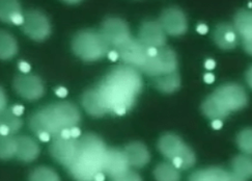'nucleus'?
Wrapping results in <instances>:
<instances>
[{
	"label": "nucleus",
	"mask_w": 252,
	"mask_h": 181,
	"mask_svg": "<svg viewBox=\"0 0 252 181\" xmlns=\"http://www.w3.org/2000/svg\"><path fill=\"white\" fill-rule=\"evenodd\" d=\"M212 95L229 113L244 109L248 104L247 94L244 88L238 83L228 82L222 84Z\"/></svg>",
	"instance_id": "nucleus-7"
},
{
	"label": "nucleus",
	"mask_w": 252,
	"mask_h": 181,
	"mask_svg": "<svg viewBox=\"0 0 252 181\" xmlns=\"http://www.w3.org/2000/svg\"><path fill=\"white\" fill-rule=\"evenodd\" d=\"M205 67L207 70H213L216 67V63L214 60H207L205 63Z\"/></svg>",
	"instance_id": "nucleus-43"
},
{
	"label": "nucleus",
	"mask_w": 252,
	"mask_h": 181,
	"mask_svg": "<svg viewBox=\"0 0 252 181\" xmlns=\"http://www.w3.org/2000/svg\"><path fill=\"white\" fill-rule=\"evenodd\" d=\"M109 43L101 32L84 30L77 33L72 40L73 52L84 62H95L110 52Z\"/></svg>",
	"instance_id": "nucleus-4"
},
{
	"label": "nucleus",
	"mask_w": 252,
	"mask_h": 181,
	"mask_svg": "<svg viewBox=\"0 0 252 181\" xmlns=\"http://www.w3.org/2000/svg\"><path fill=\"white\" fill-rule=\"evenodd\" d=\"M37 138H38V140H40V141L46 143V142H49L50 141L51 136L48 132H42V133H40V135L37 136Z\"/></svg>",
	"instance_id": "nucleus-39"
},
{
	"label": "nucleus",
	"mask_w": 252,
	"mask_h": 181,
	"mask_svg": "<svg viewBox=\"0 0 252 181\" xmlns=\"http://www.w3.org/2000/svg\"><path fill=\"white\" fill-rule=\"evenodd\" d=\"M228 174L229 173L223 169L211 167L198 170L191 174L189 181H227Z\"/></svg>",
	"instance_id": "nucleus-23"
},
{
	"label": "nucleus",
	"mask_w": 252,
	"mask_h": 181,
	"mask_svg": "<svg viewBox=\"0 0 252 181\" xmlns=\"http://www.w3.org/2000/svg\"><path fill=\"white\" fill-rule=\"evenodd\" d=\"M111 181H142V179L136 172L130 170L129 172L124 174L123 176L111 179Z\"/></svg>",
	"instance_id": "nucleus-32"
},
{
	"label": "nucleus",
	"mask_w": 252,
	"mask_h": 181,
	"mask_svg": "<svg viewBox=\"0 0 252 181\" xmlns=\"http://www.w3.org/2000/svg\"><path fill=\"white\" fill-rule=\"evenodd\" d=\"M138 40L148 48H162L166 44V33L159 21H144L138 32Z\"/></svg>",
	"instance_id": "nucleus-14"
},
{
	"label": "nucleus",
	"mask_w": 252,
	"mask_h": 181,
	"mask_svg": "<svg viewBox=\"0 0 252 181\" xmlns=\"http://www.w3.org/2000/svg\"><path fill=\"white\" fill-rule=\"evenodd\" d=\"M81 120L80 111L71 102H56L37 109L29 117L28 126L36 137L48 132L53 139L60 138L63 130L76 127Z\"/></svg>",
	"instance_id": "nucleus-2"
},
{
	"label": "nucleus",
	"mask_w": 252,
	"mask_h": 181,
	"mask_svg": "<svg viewBox=\"0 0 252 181\" xmlns=\"http://www.w3.org/2000/svg\"><path fill=\"white\" fill-rule=\"evenodd\" d=\"M13 85L19 96H21L27 101H35L41 99L45 94L44 83L36 75H17L14 79Z\"/></svg>",
	"instance_id": "nucleus-9"
},
{
	"label": "nucleus",
	"mask_w": 252,
	"mask_h": 181,
	"mask_svg": "<svg viewBox=\"0 0 252 181\" xmlns=\"http://www.w3.org/2000/svg\"><path fill=\"white\" fill-rule=\"evenodd\" d=\"M71 130V136H72V139H78L80 136H81V131L78 127H73L70 129Z\"/></svg>",
	"instance_id": "nucleus-41"
},
{
	"label": "nucleus",
	"mask_w": 252,
	"mask_h": 181,
	"mask_svg": "<svg viewBox=\"0 0 252 181\" xmlns=\"http://www.w3.org/2000/svg\"><path fill=\"white\" fill-rule=\"evenodd\" d=\"M9 133H11L9 128L6 125L1 124V125H0V135H1V137H7Z\"/></svg>",
	"instance_id": "nucleus-40"
},
{
	"label": "nucleus",
	"mask_w": 252,
	"mask_h": 181,
	"mask_svg": "<svg viewBox=\"0 0 252 181\" xmlns=\"http://www.w3.org/2000/svg\"><path fill=\"white\" fill-rule=\"evenodd\" d=\"M82 107L85 111L94 118H101L108 112L96 88L85 91L81 97Z\"/></svg>",
	"instance_id": "nucleus-17"
},
{
	"label": "nucleus",
	"mask_w": 252,
	"mask_h": 181,
	"mask_svg": "<svg viewBox=\"0 0 252 181\" xmlns=\"http://www.w3.org/2000/svg\"><path fill=\"white\" fill-rule=\"evenodd\" d=\"M100 32L109 45L115 47L116 49L132 37L128 24L120 18L106 19L102 23Z\"/></svg>",
	"instance_id": "nucleus-11"
},
{
	"label": "nucleus",
	"mask_w": 252,
	"mask_h": 181,
	"mask_svg": "<svg viewBox=\"0 0 252 181\" xmlns=\"http://www.w3.org/2000/svg\"><path fill=\"white\" fill-rule=\"evenodd\" d=\"M95 88L108 112L124 116L135 106L143 81L138 69L124 64L114 67Z\"/></svg>",
	"instance_id": "nucleus-1"
},
{
	"label": "nucleus",
	"mask_w": 252,
	"mask_h": 181,
	"mask_svg": "<svg viewBox=\"0 0 252 181\" xmlns=\"http://www.w3.org/2000/svg\"><path fill=\"white\" fill-rule=\"evenodd\" d=\"M227 181H246V180L239 177V176H237V175H235L234 173H229Z\"/></svg>",
	"instance_id": "nucleus-46"
},
{
	"label": "nucleus",
	"mask_w": 252,
	"mask_h": 181,
	"mask_svg": "<svg viewBox=\"0 0 252 181\" xmlns=\"http://www.w3.org/2000/svg\"><path fill=\"white\" fill-rule=\"evenodd\" d=\"M249 7H252V2H249Z\"/></svg>",
	"instance_id": "nucleus-51"
},
{
	"label": "nucleus",
	"mask_w": 252,
	"mask_h": 181,
	"mask_svg": "<svg viewBox=\"0 0 252 181\" xmlns=\"http://www.w3.org/2000/svg\"><path fill=\"white\" fill-rule=\"evenodd\" d=\"M12 110L14 115H16L17 117H21L24 113V107L20 106V104H16V106L12 107Z\"/></svg>",
	"instance_id": "nucleus-34"
},
{
	"label": "nucleus",
	"mask_w": 252,
	"mask_h": 181,
	"mask_svg": "<svg viewBox=\"0 0 252 181\" xmlns=\"http://www.w3.org/2000/svg\"><path fill=\"white\" fill-rule=\"evenodd\" d=\"M18 53V44L11 34L1 31L0 33V58L1 60H11Z\"/></svg>",
	"instance_id": "nucleus-24"
},
{
	"label": "nucleus",
	"mask_w": 252,
	"mask_h": 181,
	"mask_svg": "<svg viewBox=\"0 0 252 181\" xmlns=\"http://www.w3.org/2000/svg\"><path fill=\"white\" fill-rule=\"evenodd\" d=\"M246 81L248 83L249 87L252 89V66L248 69L246 72Z\"/></svg>",
	"instance_id": "nucleus-42"
},
{
	"label": "nucleus",
	"mask_w": 252,
	"mask_h": 181,
	"mask_svg": "<svg viewBox=\"0 0 252 181\" xmlns=\"http://www.w3.org/2000/svg\"><path fill=\"white\" fill-rule=\"evenodd\" d=\"M19 70H20L23 74H28L32 70V66L29 65L27 62L21 61L19 63Z\"/></svg>",
	"instance_id": "nucleus-33"
},
{
	"label": "nucleus",
	"mask_w": 252,
	"mask_h": 181,
	"mask_svg": "<svg viewBox=\"0 0 252 181\" xmlns=\"http://www.w3.org/2000/svg\"><path fill=\"white\" fill-rule=\"evenodd\" d=\"M66 3H79V1H65Z\"/></svg>",
	"instance_id": "nucleus-50"
},
{
	"label": "nucleus",
	"mask_w": 252,
	"mask_h": 181,
	"mask_svg": "<svg viewBox=\"0 0 252 181\" xmlns=\"http://www.w3.org/2000/svg\"><path fill=\"white\" fill-rule=\"evenodd\" d=\"M29 181H61L54 170L47 167H38L29 175Z\"/></svg>",
	"instance_id": "nucleus-29"
},
{
	"label": "nucleus",
	"mask_w": 252,
	"mask_h": 181,
	"mask_svg": "<svg viewBox=\"0 0 252 181\" xmlns=\"http://www.w3.org/2000/svg\"><path fill=\"white\" fill-rule=\"evenodd\" d=\"M55 94H56L57 97L64 98V97L67 96V90L65 88H63V87H60V88H57L55 90Z\"/></svg>",
	"instance_id": "nucleus-36"
},
{
	"label": "nucleus",
	"mask_w": 252,
	"mask_h": 181,
	"mask_svg": "<svg viewBox=\"0 0 252 181\" xmlns=\"http://www.w3.org/2000/svg\"><path fill=\"white\" fill-rule=\"evenodd\" d=\"M201 110L203 115L209 119H212L213 121L222 120L229 115V112L221 106L220 102L212 94L202 102Z\"/></svg>",
	"instance_id": "nucleus-22"
},
{
	"label": "nucleus",
	"mask_w": 252,
	"mask_h": 181,
	"mask_svg": "<svg viewBox=\"0 0 252 181\" xmlns=\"http://www.w3.org/2000/svg\"><path fill=\"white\" fill-rule=\"evenodd\" d=\"M159 22L164 32L169 36H178L186 34L188 30V22L186 15L181 8L172 6L164 9L162 12Z\"/></svg>",
	"instance_id": "nucleus-12"
},
{
	"label": "nucleus",
	"mask_w": 252,
	"mask_h": 181,
	"mask_svg": "<svg viewBox=\"0 0 252 181\" xmlns=\"http://www.w3.org/2000/svg\"><path fill=\"white\" fill-rule=\"evenodd\" d=\"M216 45L221 49L230 50L234 49L238 43V34L235 26L228 23H220L216 26L213 34Z\"/></svg>",
	"instance_id": "nucleus-18"
},
{
	"label": "nucleus",
	"mask_w": 252,
	"mask_h": 181,
	"mask_svg": "<svg viewBox=\"0 0 252 181\" xmlns=\"http://www.w3.org/2000/svg\"><path fill=\"white\" fill-rule=\"evenodd\" d=\"M231 170L235 175L243 178H252V158L249 155H237L231 161Z\"/></svg>",
	"instance_id": "nucleus-25"
},
{
	"label": "nucleus",
	"mask_w": 252,
	"mask_h": 181,
	"mask_svg": "<svg viewBox=\"0 0 252 181\" xmlns=\"http://www.w3.org/2000/svg\"><path fill=\"white\" fill-rule=\"evenodd\" d=\"M203 80H205L206 83L211 84L215 81V76L212 73H207V74H205V76H203Z\"/></svg>",
	"instance_id": "nucleus-38"
},
{
	"label": "nucleus",
	"mask_w": 252,
	"mask_h": 181,
	"mask_svg": "<svg viewBox=\"0 0 252 181\" xmlns=\"http://www.w3.org/2000/svg\"><path fill=\"white\" fill-rule=\"evenodd\" d=\"M154 87L164 94H171L181 87V77L177 72L158 76L153 79Z\"/></svg>",
	"instance_id": "nucleus-21"
},
{
	"label": "nucleus",
	"mask_w": 252,
	"mask_h": 181,
	"mask_svg": "<svg viewBox=\"0 0 252 181\" xmlns=\"http://www.w3.org/2000/svg\"><path fill=\"white\" fill-rule=\"evenodd\" d=\"M17 142V152L16 157L24 161V163H29V161H33L37 158L40 154V147L36 144V142L26 136H21L16 138Z\"/></svg>",
	"instance_id": "nucleus-20"
},
{
	"label": "nucleus",
	"mask_w": 252,
	"mask_h": 181,
	"mask_svg": "<svg viewBox=\"0 0 252 181\" xmlns=\"http://www.w3.org/2000/svg\"><path fill=\"white\" fill-rule=\"evenodd\" d=\"M0 112L5 110L7 108H6V96L4 94V90L1 88V96H0Z\"/></svg>",
	"instance_id": "nucleus-35"
},
{
	"label": "nucleus",
	"mask_w": 252,
	"mask_h": 181,
	"mask_svg": "<svg viewBox=\"0 0 252 181\" xmlns=\"http://www.w3.org/2000/svg\"><path fill=\"white\" fill-rule=\"evenodd\" d=\"M239 149L246 155H252V128H245L237 137Z\"/></svg>",
	"instance_id": "nucleus-31"
},
{
	"label": "nucleus",
	"mask_w": 252,
	"mask_h": 181,
	"mask_svg": "<svg viewBox=\"0 0 252 181\" xmlns=\"http://www.w3.org/2000/svg\"><path fill=\"white\" fill-rule=\"evenodd\" d=\"M130 164L126 157L124 151L119 149H108L107 154H106L103 172L113 178H118L123 176L130 171Z\"/></svg>",
	"instance_id": "nucleus-15"
},
{
	"label": "nucleus",
	"mask_w": 252,
	"mask_h": 181,
	"mask_svg": "<svg viewBox=\"0 0 252 181\" xmlns=\"http://www.w3.org/2000/svg\"><path fill=\"white\" fill-rule=\"evenodd\" d=\"M196 31H197V33L200 34V35H206V34H208V32H209V27H208L206 24L200 23V24L197 25Z\"/></svg>",
	"instance_id": "nucleus-37"
},
{
	"label": "nucleus",
	"mask_w": 252,
	"mask_h": 181,
	"mask_svg": "<svg viewBox=\"0 0 252 181\" xmlns=\"http://www.w3.org/2000/svg\"><path fill=\"white\" fill-rule=\"evenodd\" d=\"M94 181H105V174H104L103 172L99 173L98 175L95 176V179H94Z\"/></svg>",
	"instance_id": "nucleus-49"
},
{
	"label": "nucleus",
	"mask_w": 252,
	"mask_h": 181,
	"mask_svg": "<svg viewBox=\"0 0 252 181\" xmlns=\"http://www.w3.org/2000/svg\"><path fill=\"white\" fill-rule=\"evenodd\" d=\"M154 176L156 181H180L181 174L171 163H161L154 170Z\"/></svg>",
	"instance_id": "nucleus-26"
},
{
	"label": "nucleus",
	"mask_w": 252,
	"mask_h": 181,
	"mask_svg": "<svg viewBox=\"0 0 252 181\" xmlns=\"http://www.w3.org/2000/svg\"><path fill=\"white\" fill-rule=\"evenodd\" d=\"M1 113V124L3 125H6L9 130H11V135H15L23 125V121L20 119V117H17L14 115V112L12 110V108L6 109L5 110L0 112Z\"/></svg>",
	"instance_id": "nucleus-28"
},
{
	"label": "nucleus",
	"mask_w": 252,
	"mask_h": 181,
	"mask_svg": "<svg viewBox=\"0 0 252 181\" xmlns=\"http://www.w3.org/2000/svg\"><path fill=\"white\" fill-rule=\"evenodd\" d=\"M61 138L65 139V140L72 139V136H71V130H70V129H64V130H63L62 135H61Z\"/></svg>",
	"instance_id": "nucleus-47"
},
{
	"label": "nucleus",
	"mask_w": 252,
	"mask_h": 181,
	"mask_svg": "<svg viewBox=\"0 0 252 181\" xmlns=\"http://www.w3.org/2000/svg\"><path fill=\"white\" fill-rule=\"evenodd\" d=\"M158 149L170 161L174 158H181L183 160V170H188L195 164L194 152L174 133L162 136L158 142Z\"/></svg>",
	"instance_id": "nucleus-5"
},
{
	"label": "nucleus",
	"mask_w": 252,
	"mask_h": 181,
	"mask_svg": "<svg viewBox=\"0 0 252 181\" xmlns=\"http://www.w3.org/2000/svg\"><path fill=\"white\" fill-rule=\"evenodd\" d=\"M24 18L23 32L31 39L41 42L50 36L51 24L45 14L37 9H29L24 14Z\"/></svg>",
	"instance_id": "nucleus-8"
},
{
	"label": "nucleus",
	"mask_w": 252,
	"mask_h": 181,
	"mask_svg": "<svg viewBox=\"0 0 252 181\" xmlns=\"http://www.w3.org/2000/svg\"><path fill=\"white\" fill-rule=\"evenodd\" d=\"M150 77H158L178 71V58L177 54L169 47L159 48L158 54L155 58H149L139 69Z\"/></svg>",
	"instance_id": "nucleus-6"
},
{
	"label": "nucleus",
	"mask_w": 252,
	"mask_h": 181,
	"mask_svg": "<svg viewBox=\"0 0 252 181\" xmlns=\"http://www.w3.org/2000/svg\"><path fill=\"white\" fill-rule=\"evenodd\" d=\"M148 49V47L144 46L138 39L130 37L119 47L118 52L125 65L139 70L149 59Z\"/></svg>",
	"instance_id": "nucleus-10"
},
{
	"label": "nucleus",
	"mask_w": 252,
	"mask_h": 181,
	"mask_svg": "<svg viewBox=\"0 0 252 181\" xmlns=\"http://www.w3.org/2000/svg\"><path fill=\"white\" fill-rule=\"evenodd\" d=\"M159 49L158 48H149L148 49V54H149V58H155L158 54Z\"/></svg>",
	"instance_id": "nucleus-48"
},
{
	"label": "nucleus",
	"mask_w": 252,
	"mask_h": 181,
	"mask_svg": "<svg viewBox=\"0 0 252 181\" xmlns=\"http://www.w3.org/2000/svg\"><path fill=\"white\" fill-rule=\"evenodd\" d=\"M22 14L21 5L16 0H2L0 2V18L4 23H12L13 19Z\"/></svg>",
	"instance_id": "nucleus-27"
},
{
	"label": "nucleus",
	"mask_w": 252,
	"mask_h": 181,
	"mask_svg": "<svg viewBox=\"0 0 252 181\" xmlns=\"http://www.w3.org/2000/svg\"><path fill=\"white\" fill-rule=\"evenodd\" d=\"M235 28L245 51L252 55V11L240 9L235 16Z\"/></svg>",
	"instance_id": "nucleus-16"
},
{
	"label": "nucleus",
	"mask_w": 252,
	"mask_h": 181,
	"mask_svg": "<svg viewBox=\"0 0 252 181\" xmlns=\"http://www.w3.org/2000/svg\"><path fill=\"white\" fill-rule=\"evenodd\" d=\"M17 142L14 137H1L0 139V157L2 159H9L16 156Z\"/></svg>",
	"instance_id": "nucleus-30"
},
{
	"label": "nucleus",
	"mask_w": 252,
	"mask_h": 181,
	"mask_svg": "<svg viewBox=\"0 0 252 181\" xmlns=\"http://www.w3.org/2000/svg\"><path fill=\"white\" fill-rule=\"evenodd\" d=\"M108 59L111 61V62H116L118 61V59H119V56H120V54H119V52L118 51H113V50H111L109 53H108Z\"/></svg>",
	"instance_id": "nucleus-44"
},
{
	"label": "nucleus",
	"mask_w": 252,
	"mask_h": 181,
	"mask_svg": "<svg viewBox=\"0 0 252 181\" xmlns=\"http://www.w3.org/2000/svg\"><path fill=\"white\" fill-rule=\"evenodd\" d=\"M107 151L102 139L86 133L79 140L78 152L66 169L76 181H94L95 176L103 172Z\"/></svg>",
	"instance_id": "nucleus-3"
},
{
	"label": "nucleus",
	"mask_w": 252,
	"mask_h": 181,
	"mask_svg": "<svg viewBox=\"0 0 252 181\" xmlns=\"http://www.w3.org/2000/svg\"><path fill=\"white\" fill-rule=\"evenodd\" d=\"M131 167L143 168L150 163V152L144 144L140 142H133L123 150Z\"/></svg>",
	"instance_id": "nucleus-19"
},
{
	"label": "nucleus",
	"mask_w": 252,
	"mask_h": 181,
	"mask_svg": "<svg viewBox=\"0 0 252 181\" xmlns=\"http://www.w3.org/2000/svg\"><path fill=\"white\" fill-rule=\"evenodd\" d=\"M223 126V123H222L221 120H214L212 122V127L214 128L215 130H219Z\"/></svg>",
	"instance_id": "nucleus-45"
},
{
	"label": "nucleus",
	"mask_w": 252,
	"mask_h": 181,
	"mask_svg": "<svg viewBox=\"0 0 252 181\" xmlns=\"http://www.w3.org/2000/svg\"><path fill=\"white\" fill-rule=\"evenodd\" d=\"M78 148L79 140H65L60 137L53 139L49 148V152L51 156L57 161V163H60L63 167L67 168L74 160L77 152H78Z\"/></svg>",
	"instance_id": "nucleus-13"
}]
</instances>
